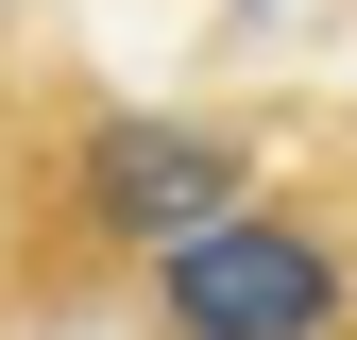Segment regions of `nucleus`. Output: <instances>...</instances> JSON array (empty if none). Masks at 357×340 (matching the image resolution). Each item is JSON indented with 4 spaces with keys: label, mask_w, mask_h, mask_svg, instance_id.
Listing matches in <instances>:
<instances>
[{
    "label": "nucleus",
    "mask_w": 357,
    "mask_h": 340,
    "mask_svg": "<svg viewBox=\"0 0 357 340\" xmlns=\"http://www.w3.org/2000/svg\"><path fill=\"white\" fill-rule=\"evenodd\" d=\"M255 204V137H221V119H170V102H102L52 170V238L85 272H170L204 222H238Z\"/></svg>",
    "instance_id": "nucleus-1"
},
{
    "label": "nucleus",
    "mask_w": 357,
    "mask_h": 340,
    "mask_svg": "<svg viewBox=\"0 0 357 340\" xmlns=\"http://www.w3.org/2000/svg\"><path fill=\"white\" fill-rule=\"evenodd\" d=\"M153 340H357V238L255 187L238 222H204L170 272H137Z\"/></svg>",
    "instance_id": "nucleus-2"
}]
</instances>
